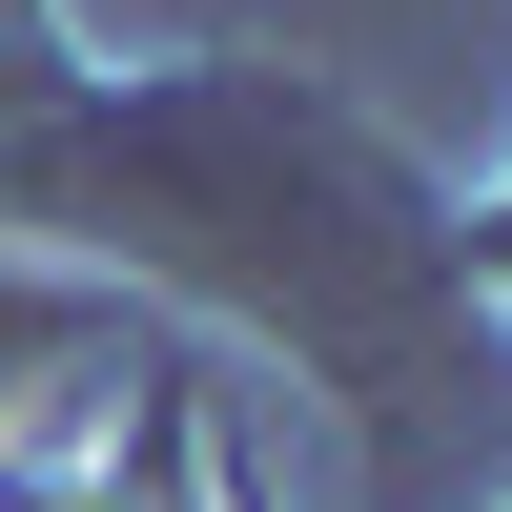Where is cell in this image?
<instances>
[{"label":"cell","instance_id":"1","mask_svg":"<svg viewBox=\"0 0 512 512\" xmlns=\"http://www.w3.org/2000/svg\"><path fill=\"white\" fill-rule=\"evenodd\" d=\"M103 369H144L103 287H62V267H0V451H21V431H62V410H103Z\"/></svg>","mask_w":512,"mask_h":512},{"label":"cell","instance_id":"2","mask_svg":"<svg viewBox=\"0 0 512 512\" xmlns=\"http://www.w3.org/2000/svg\"><path fill=\"white\" fill-rule=\"evenodd\" d=\"M82 103V41H62V0H0V144L21 123H62Z\"/></svg>","mask_w":512,"mask_h":512},{"label":"cell","instance_id":"3","mask_svg":"<svg viewBox=\"0 0 512 512\" xmlns=\"http://www.w3.org/2000/svg\"><path fill=\"white\" fill-rule=\"evenodd\" d=\"M451 267H472V287H492V308H512V185L472 205V226H451Z\"/></svg>","mask_w":512,"mask_h":512}]
</instances>
